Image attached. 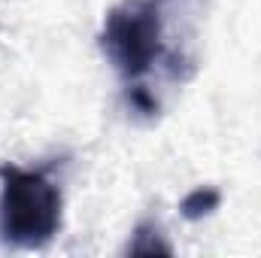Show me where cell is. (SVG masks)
I'll return each mask as SVG.
<instances>
[{"mask_svg": "<svg viewBox=\"0 0 261 258\" xmlns=\"http://www.w3.org/2000/svg\"><path fill=\"white\" fill-rule=\"evenodd\" d=\"M61 228V192L37 170L0 167V237L18 249L46 246Z\"/></svg>", "mask_w": 261, "mask_h": 258, "instance_id": "6da1fadb", "label": "cell"}, {"mask_svg": "<svg viewBox=\"0 0 261 258\" xmlns=\"http://www.w3.org/2000/svg\"><path fill=\"white\" fill-rule=\"evenodd\" d=\"M100 46L107 58L113 61V67L128 82H140L167 55L161 3L158 0H128L116 6L103 21Z\"/></svg>", "mask_w": 261, "mask_h": 258, "instance_id": "7a4b0ae2", "label": "cell"}, {"mask_svg": "<svg viewBox=\"0 0 261 258\" xmlns=\"http://www.w3.org/2000/svg\"><path fill=\"white\" fill-rule=\"evenodd\" d=\"M219 203H222V194L216 192V189H210V186H200V189H195V192H189L182 197V207H179V210H182L186 219L197 222V219L216 213Z\"/></svg>", "mask_w": 261, "mask_h": 258, "instance_id": "3957f363", "label": "cell"}, {"mask_svg": "<svg viewBox=\"0 0 261 258\" xmlns=\"http://www.w3.org/2000/svg\"><path fill=\"white\" fill-rule=\"evenodd\" d=\"M149 234H152V225H140L137 234H134V240H130L128 252H134V255H152V252L170 255V252H173L170 243H164V240L158 237V231H155V237H149Z\"/></svg>", "mask_w": 261, "mask_h": 258, "instance_id": "277c9868", "label": "cell"}]
</instances>
